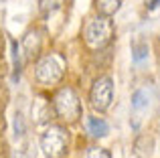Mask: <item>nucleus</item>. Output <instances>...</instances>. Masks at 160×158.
Masks as SVG:
<instances>
[{"label": "nucleus", "mask_w": 160, "mask_h": 158, "mask_svg": "<svg viewBox=\"0 0 160 158\" xmlns=\"http://www.w3.org/2000/svg\"><path fill=\"white\" fill-rule=\"evenodd\" d=\"M113 32H116V28H113L112 18L106 14H99L85 24V28H83V41H85L87 49L99 51V49H103L106 45L112 43Z\"/></svg>", "instance_id": "1"}, {"label": "nucleus", "mask_w": 160, "mask_h": 158, "mask_svg": "<svg viewBox=\"0 0 160 158\" xmlns=\"http://www.w3.org/2000/svg\"><path fill=\"white\" fill-rule=\"evenodd\" d=\"M53 110L57 118H61L67 124H73L81 118V99L75 93V89L61 87L53 97Z\"/></svg>", "instance_id": "2"}, {"label": "nucleus", "mask_w": 160, "mask_h": 158, "mask_svg": "<svg viewBox=\"0 0 160 158\" xmlns=\"http://www.w3.org/2000/svg\"><path fill=\"white\" fill-rule=\"evenodd\" d=\"M63 73H65V61L61 55H45L37 61L35 65V81L41 85H55L61 81Z\"/></svg>", "instance_id": "3"}, {"label": "nucleus", "mask_w": 160, "mask_h": 158, "mask_svg": "<svg viewBox=\"0 0 160 158\" xmlns=\"http://www.w3.org/2000/svg\"><path fill=\"white\" fill-rule=\"evenodd\" d=\"M69 134L63 126H49L41 136V148L47 158H63L67 154Z\"/></svg>", "instance_id": "4"}, {"label": "nucleus", "mask_w": 160, "mask_h": 158, "mask_svg": "<svg viewBox=\"0 0 160 158\" xmlns=\"http://www.w3.org/2000/svg\"><path fill=\"white\" fill-rule=\"evenodd\" d=\"M112 99H113V83L108 75L95 79V83L91 85L89 91V101L91 107L98 111H106L109 106H112Z\"/></svg>", "instance_id": "5"}, {"label": "nucleus", "mask_w": 160, "mask_h": 158, "mask_svg": "<svg viewBox=\"0 0 160 158\" xmlns=\"http://www.w3.org/2000/svg\"><path fill=\"white\" fill-rule=\"evenodd\" d=\"M53 111L55 110L51 107V103H49L45 97H39L35 101V106H32V118H35L37 124H43V122H47V120L51 118Z\"/></svg>", "instance_id": "6"}, {"label": "nucleus", "mask_w": 160, "mask_h": 158, "mask_svg": "<svg viewBox=\"0 0 160 158\" xmlns=\"http://www.w3.org/2000/svg\"><path fill=\"white\" fill-rule=\"evenodd\" d=\"M22 49H24V57H27V59H32L41 49L39 32H28V35L24 37V41H22Z\"/></svg>", "instance_id": "7"}, {"label": "nucleus", "mask_w": 160, "mask_h": 158, "mask_svg": "<svg viewBox=\"0 0 160 158\" xmlns=\"http://www.w3.org/2000/svg\"><path fill=\"white\" fill-rule=\"evenodd\" d=\"M122 2L124 0H95V6H98L99 14H106V16H112L120 10Z\"/></svg>", "instance_id": "8"}, {"label": "nucleus", "mask_w": 160, "mask_h": 158, "mask_svg": "<svg viewBox=\"0 0 160 158\" xmlns=\"http://www.w3.org/2000/svg\"><path fill=\"white\" fill-rule=\"evenodd\" d=\"M87 130H89L91 136H95V138H102V136L108 134V124L103 122L102 118H89L87 120Z\"/></svg>", "instance_id": "9"}, {"label": "nucleus", "mask_w": 160, "mask_h": 158, "mask_svg": "<svg viewBox=\"0 0 160 158\" xmlns=\"http://www.w3.org/2000/svg\"><path fill=\"white\" fill-rule=\"evenodd\" d=\"M148 99H150L148 91L146 89H138L136 93H134V97H132V107L134 110H144V107L148 106Z\"/></svg>", "instance_id": "10"}, {"label": "nucleus", "mask_w": 160, "mask_h": 158, "mask_svg": "<svg viewBox=\"0 0 160 158\" xmlns=\"http://www.w3.org/2000/svg\"><path fill=\"white\" fill-rule=\"evenodd\" d=\"M63 4H65V0H39V8H41V12H43V14L57 12Z\"/></svg>", "instance_id": "11"}, {"label": "nucleus", "mask_w": 160, "mask_h": 158, "mask_svg": "<svg viewBox=\"0 0 160 158\" xmlns=\"http://www.w3.org/2000/svg\"><path fill=\"white\" fill-rule=\"evenodd\" d=\"M81 158H112L109 156V152L108 150H103V148H87L85 152H83V156Z\"/></svg>", "instance_id": "12"}, {"label": "nucleus", "mask_w": 160, "mask_h": 158, "mask_svg": "<svg viewBox=\"0 0 160 158\" xmlns=\"http://www.w3.org/2000/svg\"><path fill=\"white\" fill-rule=\"evenodd\" d=\"M146 55H148V47H146V45H138V47L134 49V61H136V63L142 61Z\"/></svg>", "instance_id": "13"}, {"label": "nucleus", "mask_w": 160, "mask_h": 158, "mask_svg": "<svg viewBox=\"0 0 160 158\" xmlns=\"http://www.w3.org/2000/svg\"><path fill=\"white\" fill-rule=\"evenodd\" d=\"M158 2H160V0H146V6L152 10V8H156V6H158Z\"/></svg>", "instance_id": "14"}, {"label": "nucleus", "mask_w": 160, "mask_h": 158, "mask_svg": "<svg viewBox=\"0 0 160 158\" xmlns=\"http://www.w3.org/2000/svg\"><path fill=\"white\" fill-rule=\"evenodd\" d=\"M20 158H27V156H24V154H20Z\"/></svg>", "instance_id": "15"}]
</instances>
